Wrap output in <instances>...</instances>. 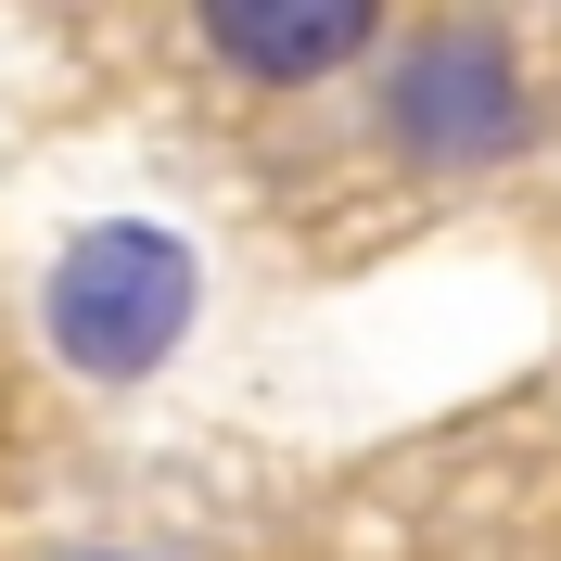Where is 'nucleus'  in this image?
<instances>
[{"label":"nucleus","mask_w":561,"mask_h":561,"mask_svg":"<svg viewBox=\"0 0 561 561\" xmlns=\"http://www.w3.org/2000/svg\"><path fill=\"white\" fill-rule=\"evenodd\" d=\"M383 140L409 167H497L536 140V90L511 65V38L485 26H421L383 65Z\"/></svg>","instance_id":"f03ea898"},{"label":"nucleus","mask_w":561,"mask_h":561,"mask_svg":"<svg viewBox=\"0 0 561 561\" xmlns=\"http://www.w3.org/2000/svg\"><path fill=\"white\" fill-rule=\"evenodd\" d=\"M192 294H205V268H192L179 230H153V217H103V230H77V243L51 255L38 319H51V357H65V370H90V383H140V370L179 357Z\"/></svg>","instance_id":"f257e3e1"},{"label":"nucleus","mask_w":561,"mask_h":561,"mask_svg":"<svg viewBox=\"0 0 561 561\" xmlns=\"http://www.w3.org/2000/svg\"><path fill=\"white\" fill-rule=\"evenodd\" d=\"M383 38L370 0H205V51L255 90H294V77H332Z\"/></svg>","instance_id":"7ed1b4c3"}]
</instances>
